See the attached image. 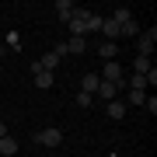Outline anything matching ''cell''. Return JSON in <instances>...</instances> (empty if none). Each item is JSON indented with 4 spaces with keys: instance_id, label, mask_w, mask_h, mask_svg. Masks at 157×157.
<instances>
[{
    "instance_id": "obj_9",
    "label": "cell",
    "mask_w": 157,
    "mask_h": 157,
    "mask_svg": "<svg viewBox=\"0 0 157 157\" xmlns=\"http://www.w3.org/2000/svg\"><path fill=\"white\" fill-rule=\"evenodd\" d=\"M0 154H4V157H14V154H17V140H14L11 133L0 136Z\"/></svg>"
},
{
    "instance_id": "obj_20",
    "label": "cell",
    "mask_w": 157,
    "mask_h": 157,
    "mask_svg": "<svg viewBox=\"0 0 157 157\" xmlns=\"http://www.w3.org/2000/svg\"><path fill=\"white\" fill-rule=\"evenodd\" d=\"M77 105H80V108H91V94H84V91H80V94H77Z\"/></svg>"
},
{
    "instance_id": "obj_19",
    "label": "cell",
    "mask_w": 157,
    "mask_h": 157,
    "mask_svg": "<svg viewBox=\"0 0 157 157\" xmlns=\"http://www.w3.org/2000/svg\"><path fill=\"white\" fill-rule=\"evenodd\" d=\"M143 105H147V112H150V115H157V98H154V94L143 98Z\"/></svg>"
},
{
    "instance_id": "obj_4",
    "label": "cell",
    "mask_w": 157,
    "mask_h": 157,
    "mask_svg": "<svg viewBox=\"0 0 157 157\" xmlns=\"http://www.w3.org/2000/svg\"><path fill=\"white\" fill-rule=\"evenodd\" d=\"M73 11H77V4H73V0H56V14H59V21H63V25L73 17Z\"/></svg>"
},
{
    "instance_id": "obj_13",
    "label": "cell",
    "mask_w": 157,
    "mask_h": 157,
    "mask_svg": "<svg viewBox=\"0 0 157 157\" xmlns=\"http://www.w3.org/2000/svg\"><path fill=\"white\" fill-rule=\"evenodd\" d=\"M52 80H56L52 73H45V70H35V84H39L42 91H49V87H52Z\"/></svg>"
},
{
    "instance_id": "obj_14",
    "label": "cell",
    "mask_w": 157,
    "mask_h": 157,
    "mask_svg": "<svg viewBox=\"0 0 157 157\" xmlns=\"http://www.w3.org/2000/svg\"><path fill=\"white\" fill-rule=\"evenodd\" d=\"M98 52L105 56V63H108V59H115V52H119V42H101V45H98Z\"/></svg>"
},
{
    "instance_id": "obj_6",
    "label": "cell",
    "mask_w": 157,
    "mask_h": 157,
    "mask_svg": "<svg viewBox=\"0 0 157 157\" xmlns=\"http://www.w3.org/2000/svg\"><path fill=\"white\" fill-rule=\"evenodd\" d=\"M94 94H98V98H105V101H115V98H119V87H115V84H108V80H101Z\"/></svg>"
},
{
    "instance_id": "obj_11",
    "label": "cell",
    "mask_w": 157,
    "mask_h": 157,
    "mask_svg": "<svg viewBox=\"0 0 157 157\" xmlns=\"http://www.w3.org/2000/svg\"><path fill=\"white\" fill-rule=\"evenodd\" d=\"M63 49H67V52H73V56H80V52L87 49V42H84V39H77V35H73L70 42H63Z\"/></svg>"
},
{
    "instance_id": "obj_10",
    "label": "cell",
    "mask_w": 157,
    "mask_h": 157,
    "mask_svg": "<svg viewBox=\"0 0 157 157\" xmlns=\"http://www.w3.org/2000/svg\"><path fill=\"white\" fill-rule=\"evenodd\" d=\"M101 32L108 35V42H115V39H119V25L112 21V17H101Z\"/></svg>"
},
{
    "instance_id": "obj_2",
    "label": "cell",
    "mask_w": 157,
    "mask_h": 157,
    "mask_svg": "<svg viewBox=\"0 0 157 157\" xmlns=\"http://www.w3.org/2000/svg\"><path fill=\"white\" fill-rule=\"evenodd\" d=\"M35 143H39V147H49V150H52V147H59V143H63V133H59L56 126L39 129V133H35Z\"/></svg>"
},
{
    "instance_id": "obj_7",
    "label": "cell",
    "mask_w": 157,
    "mask_h": 157,
    "mask_svg": "<svg viewBox=\"0 0 157 157\" xmlns=\"http://www.w3.org/2000/svg\"><path fill=\"white\" fill-rule=\"evenodd\" d=\"M122 35H126V39H136V35H140V21L129 17L126 25H119V39H122Z\"/></svg>"
},
{
    "instance_id": "obj_22",
    "label": "cell",
    "mask_w": 157,
    "mask_h": 157,
    "mask_svg": "<svg viewBox=\"0 0 157 157\" xmlns=\"http://www.w3.org/2000/svg\"><path fill=\"white\" fill-rule=\"evenodd\" d=\"M0 136H7V122H0Z\"/></svg>"
},
{
    "instance_id": "obj_16",
    "label": "cell",
    "mask_w": 157,
    "mask_h": 157,
    "mask_svg": "<svg viewBox=\"0 0 157 157\" xmlns=\"http://www.w3.org/2000/svg\"><path fill=\"white\" fill-rule=\"evenodd\" d=\"M147 70H150V59H147V56H136V63H133V73H143V77H147Z\"/></svg>"
},
{
    "instance_id": "obj_15",
    "label": "cell",
    "mask_w": 157,
    "mask_h": 157,
    "mask_svg": "<svg viewBox=\"0 0 157 157\" xmlns=\"http://www.w3.org/2000/svg\"><path fill=\"white\" fill-rule=\"evenodd\" d=\"M108 115H112V119H122L126 115V101H119V98L108 101Z\"/></svg>"
},
{
    "instance_id": "obj_17",
    "label": "cell",
    "mask_w": 157,
    "mask_h": 157,
    "mask_svg": "<svg viewBox=\"0 0 157 157\" xmlns=\"http://www.w3.org/2000/svg\"><path fill=\"white\" fill-rule=\"evenodd\" d=\"M143 98H147V91H129V105H143Z\"/></svg>"
},
{
    "instance_id": "obj_12",
    "label": "cell",
    "mask_w": 157,
    "mask_h": 157,
    "mask_svg": "<svg viewBox=\"0 0 157 157\" xmlns=\"http://www.w3.org/2000/svg\"><path fill=\"white\" fill-rule=\"evenodd\" d=\"M126 87L129 91H147V77L143 73H133V77H126Z\"/></svg>"
},
{
    "instance_id": "obj_5",
    "label": "cell",
    "mask_w": 157,
    "mask_h": 157,
    "mask_svg": "<svg viewBox=\"0 0 157 157\" xmlns=\"http://www.w3.org/2000/svg\"><path fill=\"white\" fill-rule=\"evenodd\" d=\"M56 67H59V56H56V52H45V56L35 63V70H45V73H52Z\"/></svg>"
},
{
    "instance_id": "obj_23",
    "label": "cell",
    "mask_w": 157,
    "mask_h": 157,
    "mask_svg": "<svg viewBox=\"0 0 157 157\" xmlns=\"http://www.w3.org/2000/svg\"><path fill=\"white\" fill-rule=\"evenodd\" d=\"M0 52H4V45H0Z\"/></svg>"
},
{
    "instance_id": "obj_3",
    "label": "cell",
    "mask_w": 157,
    "mask_h": 157,
    "mask_svg": "<svg viewBox=\"0 0 157 157\" xmlns=\"http://www.w3.org/2000/svg\"><path fill=\"white\" fill-rule=\"evenodd\" d=\"M154 42H157V28L150 25V28H147V32H140V42H136V52L150 59V52H154Z\"/></svg>"
},
{
    "instance_id": "obj_18",
    "label": "cell",
    "mask_w": 157,
    "mask_h": 157,
    "mask_svg": "<svg viewBox=\"0 0 157 157\" xmlns=\"http://www.w3.org/2000/svg\"><path fill=\"white\" fill-rule=\"evenodd\" d=\"M87 32H101V14H91V21H87Z\"/></svg>"
},
{
    "instance_id": "obj_1",
    "label": "cell",
    "mask_w": 157,
    "mask_h": 157,
    "mask_svg": "<svg viewBox=\"0 0 157 157\" xmlns=\"http://www.w3.org/2000/svg\"><path fill=\"white\" fill-rule=\"evenodd\" d=\"M87 21H91V11H84V7H77V11H73V17H70V32L77 35V39H84L87 35Z\"/></svg>"
},
{
    "instance_id": "obj_21",
    "label": "cell",
    "mask_w": 157,
    "mask_h": 157,
    "mask_svg": "<svg viewBox=\"0 0 157 157\" xmlns=\"http://www.w3.org/2000/svg\"><path fill=\"white\" fill-rule=\"evenodd\" d=\"M154 84H157V70L150 67V70H147V87H154Z\"/></svg>"
},
{
    "instance_id": "obj_8",
    "label": "cell",
    "mask_w": 157,
    "mask_h": 157,
    "mask_svg": "<svg viewBox=\"0 0 157 157\" xmlns=\"http://www.w3.org/2000/svg\"><path fill=\"white\" fill-rule=\"evenodd\" d=\"M98 84H101V77H98V73H84V80H80V91H84V94H94Z\"/></svg>"
}]
</instances>
